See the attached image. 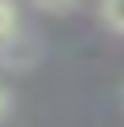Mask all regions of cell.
Returning <instances> with one entry per match:
<instances>
[{
  "mask_svg": "<svg viewBox=\"0 0 124 127\" xmlns=\"http://www.w3.org/2000/svg\"><path fill=\"white\" fill-rule=\"evenodd\" d=\"M99 18L106 21V28H114L124 35V0H110V4L99 7Z\"/></svg>",
  "mask_w": 124,
  "mask_h": 127,
  "instance_id": "cell-1",
  "label": "cell"
},
{
  "mask_svg": "<svg viewBox=\"0 0 124 127\" xmlns=\"http://www.w3.org/2000/svg\"><path fill=\"white\" fill-rule=\"evenodd\" d=\"M7 109H11V92H7L4 85H0V117L7 113Z\"/></svg>",
  "mask_w": 124,
  "mask_h": 127,
  "instance_id": "cell-2",
  "label": "cell"
}]
</instances>
